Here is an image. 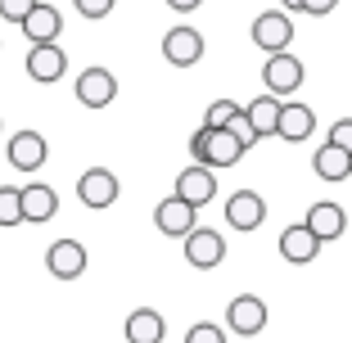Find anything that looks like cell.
Wrapping results in <instances>:
<instances>
[{
  "mask_svg": "<svg viewBox=\"0 0 352 343\" xmlns=\"http://www.w3.org/2000/svg\"><path fill=\"white\" fill-rule=\"evenodd\" d=\"M163 59L172 63V68H195V63L204 59V36H199L195 27H172L163 36Z\"/></svg>",
  "mask_w": 352,
  "mask_h": 343,
  "instance_id": "cell-8",
  "label": "cell"
},
{
  "mask_svg": "<svg viewBox=\"0 0 352 343\" xmlns=\"http://www.w3.org/2000/svg\"><path fill=\"white\" fill-rule=\"evenodd\" d=\"M316 253H321V239L311 235L307 221H298V226H285V235H280V258H285V262H294V267H307Z\"/></svg>",
  "mask_w": 352,
  "mask_h": 343,
  "instance_id": "cell-13",
  "label": "cell"
},
{
  "mask_svg": "<svg viewBox=\"0 0 352 343\" xmlns=\"http://www.w3.org/2000/svg\"><path fill=\"white\" fill-rule=\"evenodd\" d=\"M226 330H235L239 339L262 334V330H267V302H262L258 294H239V298H230V307H226Z\"/></svg>",
  "mask_w": 352,
  "mask_h": 343,
  "instance_id": "cell-3",
  "label": "cell"
},
{
  "mask_svg": "<svg viewBox=\"0 0 352 343\" xmlns=\"http://www.w3.org/2000/svg\"><path fill=\"white\" fill-rule=\"evenodd\" d=\"M226 221L235 230H258L262 221H267V199H262L258 190H235V195L226 199Z\"/></svg>",
  "mask_w": 352,
  "mask_h": 343,
  "instance_id": "cell-9",
  "label": "cell"
},
{
  "mask_svg": "<svg viewBox=\"0 0 352 343\" xmlns=\"http://www.w3.org/2000/svg\"><path fill=\"white\" fill-rule=\"evenodd\" d=\"M212 195H217V172H212V167L190 163L186 172L176 177V199H181V203H190V208H204V203H212Z\"/></svg>",
  "mask_w": 352,
  "mask_h": 343,
  "instance_id": "cell-5",
  "label": "cell"
},
{
  "mask_svg": "<svg viewBox=\"0 0 352 343\" xmlns=\"http://www.w3.org/2000/svg\"><path fill=\"white\" fill-rule=\"evenodd\" d=\"M167 339V325L154 307H135L126 316V343H163Z\"/></svg>",
  "mask_w": 352,
  "mask_h": 343,
  "instance_id": "cell-18",
  "label": "cell"
},
{
  "mask_svg": "<svg viewBox=\"0 0 352 343\" xmlns=\"http://www.w3.org/2000/svg\"><path fill=\"white\" fill-rule=\"evenodd\" d=\"M195 212L199 208H190V203H181V199H163L154 208V226L163 230V235H172V239H186L190 230H195Z\"/></svg>",
  "mask_w": 352,
  "mask_h": 343,
  "instance_id": "cell-14",
  "label": "cell"
},
{
  "mask_svg": "<svg viewBox=\"0 0 352 343\" xmlns=\"http://www.w3.org/2000/svg\"><path fill=\"white\" fill-rule=\"evenodd\" d=\"M230 131L239 135V145H244V149H253V145H258V135H253V126H249V113H244V109H239V118L230 122Z\"/></svg>",
  "mask_w": 352,
  "mask_h": 343,
  "instance_id": "cell-29",
  "label": "cell"
},
{
  "mask_svg": "<svg viewBox=\"0 0 352 343\" xmlns=\"http://www.w3.org/2000/svg\"><path fill=\"white\" fill-rule=\"evenodd\" d=\"M190 154H195L199 167H235L239 158L249 154V149L239 145V135L230 131V126H221V131H208V126H199L195 135H190Z\"/></svg>",
  "mask_w": 352,
  "mask_h": 343,
  "instance_id": "cell-1",
  "label": "cell"
},
{
  "mask_svg": "<svg viewBox=\"0 0 352 343\" xmlns=\"http://www.w3.org/2000/svg\"><path fill=\"white\" fill-rule=\"evenodd\" d=\"M311 172H316L321 181H348L352 177V154L325 140V145L311 154Z\"/></svg>",
  "mask_w": 352,
  "mask_h": 343,
  "instance_id": "cell-16",
  "label": "cell"
},
{
  "mask_svg": "<svg viewBox=\"0 0 352 343\" xmlns=\"http://www.w3.org/2000/svg\"><path fill=\"white\" fill-rule=\"evenodd\" d=\"M54 212H59V195H54L50 186H23V221L41 226Z\"/></svg>",
  "mask_w": 352,
  "mask_h": 343,
  "instance_id": "cell-19",
  "label": "cell"
},
{
  "mask_svg": "<svg viewBox=\"0 0 352 343\" xmlns=\"http://www.w3.org/2000/svg\"><path fill=\"white\" fill-rule=\"evenodd\" d=\"M73 5H77V14H82V19H109L118 0H73Z\"/></svg>",
  "mask_w": 352,
  "mask_h": 343,
  "instance_id": "cell-27",
  "label": "cell"
},
{
  "mask_svg": "<svg viewBox=\"0 0 352 343\" xmlns=\"http://www.w3.org/2000/svg\"><path fill=\"white\" fill-rule=\"evenodd\" d=\"M59 27H63V19H59V10H54V5H36V10L23 19V32H28L32 45L59 41Z\"/></svg>",
  "mask_w": 352,
  "mask_h": 343,
  "instance_id": "cell-20",
  "label": "cell"
},
{
  "mask_svg": "<svg viewBox=\"0 0 352 343\" xmlns=\"http://www.w3.org/2000/svg\"><path fill=\"white\" fill-rule=\"evenodd\" d=\"M280 5H285V14H294V10L302 14V0H280Z\"/></svg>",
  "mask_w": 352,
  "mask_h": 343,
  "instance_id": "cell-32",
  "label": "cell"
},
{
  "mask_svg": "<svg viewBox=\"0 0 352 343\" xmlns=\"http://www.w3.org/2000/svg\"><path fill=\"white\" fill-rule=\"evenodd\" d=\"M45 267H50L54 280H77L86 271V249L77 239H54L50 253H45Z\"/></svg>",
  "mask_w": 352,
  "mask_h": 343,
  "instance_id": "cell-11",
  "label": "cell"
},
{
  "mask_svg": "<svg viewBox=\"0 0 352 343\" xmlns=\"http://www.w3.org/2000/svg\"><path fill=\"white\" fill-rule=\"evenodd\" d=\"M113 95H118V77L109 73V68H86V73L77 77V100H82L86 109L113 104Z\"/></svg>",
  "mask_w": 352,
  "mask_h": 343,
  "instance_id": "cell-12",
  "label": "cell"
},
{
  "mask_svg": "<svg viewBox=\"0 0 352 343\" xmlns=\"http://www.w3.org/2000/svg\"><path fill=\"white\" fill-rule=\"evenodd\" d=\"M63 73H68V54H63L59 41H45V45H32L28 50V77L32 82L50 86V82H59Z\"/></svg>",
  "mask_w": 352,
  "mask_h": 343,
  "instance_id": "cell-6",
  "label": "cell"
},
{
  "mask_svg": "<svg viewBox=\"0 0 352 343\" xmlns=\"http://www.w3.org/2000/svg\"><path fill=\"white\" fill-rule=\"evenodd\" d=\"M239 118V104L235 100H212V104H208V113H204V126L208 131H221V126H230Z\"/></svg>",
  "mask_w": 352,
  "mask_h": 343,
  "instance_id": "cell-24",
  "label": "cell"
},
{
  "mask_svg": "<svg viewBox=\"0 0 352 343\" xmlns=\"http://www.w3.org/2000/svg\"><path fill=\"white\" fill-rule=\"evenodd\" d=\"M23 221V190L0 186V226H19Z\"/></svg>",
  "mask_w": 352,
  "mask_h": 343,
  "instance_id": "cell-23",
  "label": "cell"
},
{
  "mask_svg": "<svg viewBox=\"0 0 352 343\" xmlns=\"http://www.w3.org/2000/svg\"><path fill=\"white\" fill-rule=\"evenodd\" d=\"M280 109H285V100H276V95H258V100H249V126H253V135H276L280 131Z\"/></svg>",
  "mask_w": 352,
  "mask_h": 343,
  "instance_id": "cell-21",
  "label": "cell"
},
{
  "mask_svg": "<svg viewBox=\"0 0 352 343\" xmlns=\"http://www.w3.org/2000/svg\"><path fill=\"white\" fill-rule=\"evenodd\" d=\"M77 199H82L86 208H109V203H118V177L109 172V167H91V172H82V181H77Z\"/></svg>",
  "mask_w": 352,
  "mask_h": 343,
  "instance_id": "cell-10",
  "label": "cell"
},
{
  "mask_svg": "<svg viewBox=\"0 0 352 343\" xmlns=\"http://www.w3.org/2000/svg\"><path fill=\"white\" fill-rule=\"evenodd\" d=\"M186 258H190V267L212 271V267H221V258H226V239H221L217 230H208V226H195L186 235Z\"/></svg>",
  "mask_w": 352,
  "mask_h": 343,
  "instance_id": "cell-7",
  "label": "cell"
},
{
  "mask_svg": "<svg viewBox=\"0 0 352 343\" xmlns=\"http://www.w3.org/2000/svg\"><path fill=\"white\" fill-rule=\"evenodd\" d=\"M36 5H41V0H0V19H5V23H19V27H23V19H28Z\"/></svg>",
  "mask_w": 352,
  "mask_h": 343,
  "instance_id": "cell-26",
  "label": "cell"
},
{
  "mask_svg": "<svg viewBox=\"0 0 352 343\" xmlns=\"http://www.w3.org/2000/svg\"><path fill=\"white\" fill-rule=\"evenodd\" d=\"M204 0H167V10H176V14H190V10H199Z\"/></svg>",
  "mask_w": 352,
  "mask_h": 343,
  "instance_id": "cell-31",
  "label": "cell"
},
{
  "mask_svg": "<svg viewBox=\"0 0 352 343\" xmlns=\"http://www.w3.org/2000/svg\"><path fill=\"white\" fill-rule=\"evenodd\" d=\"M10 163L19 167V172H36V167L45 163V135L41 131H19L10 140Z\"/></svg>",
  "mask_w": 352,
  "mask_h": 343,
  "instance_id": "cell-17",
  "label": "cell"
},
{
  "mask_svg": "<svg viewBox=\"0 0 352 343\" xmlns=\"http://www.w3.org/2000/svg\"><path fill=\"white\" fill-rule=\"evenodd\" d=\"M330 145H339V149L352 154V118H339V122L330 126Z\"/></svg>",
  "mask_w": 352,
  "mask_h": 343,
  "instance_id": "cell-28",
  "label": "cell"
},
{
  "mask_svg": "<svg viewBox=\"0 0 352 343\" xmlns=\"http://www.w3.org/2000/svg\"><path fill=\"white\" fill-rule=\"evenodd\" d=\"M334 5H339V0H302V14H316V19H325Z\"/></svg>",
  "mask_w": 352,
  "mask_h": 343,
  "instance_id": "cell-30",
  "label": "cell"
},
{
  "mask_svg": "<svg viewBox=\"0 0 352 343\" xmlns=\"http://www.w3.org/2000/svg\"><path fill=\"white\" fill-rule=\"evenodd\" d=\"M262 82H267V95H276V100H285V95H294L302 86V63L294 59L289 50L285 54H267V68H262Z\"/></svg>",
  "mask_w": 352,
  "mask_h": 343,
  "instance_id": "cell-4",
  "label": "cell"
},
{
  "mask_svg": "<svg viewBox=\"0 0 352 343\" xmlns=\"http://www.w3.org/2000/svg\"><path fill=\"white\" fill-rule=\"evenodd\" d=\"M186 343H226V330L212 325V321H195L186 330Z\"/></svg>",
  "mask_w": 352,
  "mask_h": 343,
  "instance_id": "cell-25",
  "label": "cell"
},
{
  "mask_svg": "<svg viewBox=\"0 0 352 343\" xmlns=\"http://www.w3.org/2000/svg\"><path fill=\"white\" fill-rule=\"evenodd\" d=\"M316 131V113H311L307 104H285L280 109V140H294V145H298V140H307V135Z\"/></svg>",
  "mask_w": 352,
  "mask_h": 343,
  "instance_id": "cell-22",
  "label": "cell"
},
{
  "mask_svg": "<svg viewBox=\"0 0 352 343\" xmlns=\"http://www.w3.org/2000/svg\"><path fill=\"white\" fill-rule=\"evenodd\" d=\"M289 41H294V19L285 10H267V14L253 19V45H258V50L285 54V50H289Z\"/></svg>",
  "mask_w": 352,
  "mask_h": 343,
  "instance_id": "cell-2",
  "label": "cell"
},
{
  "mask_svg": "<svg viewBox=\"0 0 352 343\" xmlns=\"http://www.w3.org/2000/svg\"><path fill=\"white\" fill-rule=\"evenodd\" d=\"M307 226H311V235L321 239V244H330V239H339L343 230H348V212L325 199V203H311L307 208Z\"/></svg>",
  "mask_w": 352,
  "mask_h": 343,
  "instance_id": "cell-15",
  "label": "cell"
}]
</instances>
